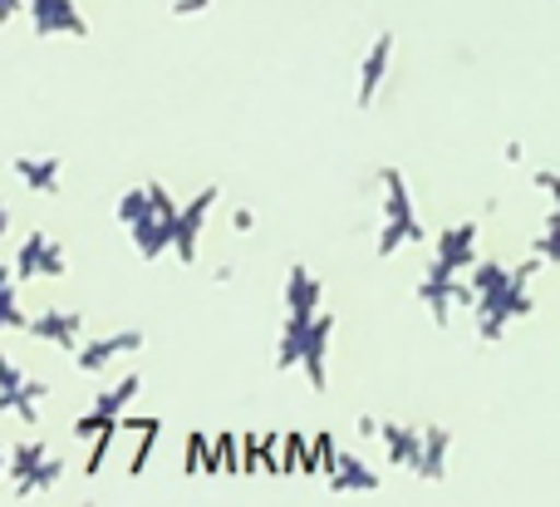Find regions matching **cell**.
<instances>
[{
	"label": "cell",
	"instance_id": "cell-1",
	"mask_svg": "<svg viewBox=\"0 0 560 507\" xmlns=\"http://www.w3.org/2000/svg\"><path fill=\"white\" fill-rule=\"evenodd\" d=\"M378 183L388 187L384 193V232H378V252L394 256L404 242H423V227H418V217H413V197H408L404 173H398V168H384Z\"/></svg>",
	"mask_w": 560,
	"mask_h": 507
},
{
	"label": "cell",
	"instance_id": "cell-2",
	"mask_svg": "<svg viewBox=\"0 0 560 507\" xmlns=\"http://www.w3.org/2000/svg\"><path fill=\"white\" fill-rule=\"evenodd\" d=\"M173 227H177L173 197H167V187L153 183V203H148V212L133 222V246L143 256H163L167 246H173Z\"/></svg>",
	"mask_w": 560,
	"mask_h": 507
},
{
	"label": "cell",
	"instance_id": "cell-3",
	"mask_svg": "<svg viewBox=\"0 0 560 507\" xmlns=\"http://www.w3.org/2000/svg\"><path fill=\"white\" fill-rule=\"evenodd\" d=\"M15 272L20 276H65L69 272V256H65V246H59L49 232H30V242L20 246Z\"/></svg>",
	"mask_w": 560,
	"mask_h": 507
},
{
	"label": "cell",
	"instance_id": "cell-4",
	"mask_svg": "<svg viewBox=\"0 0 560 507\" xmlns=\"http://www.w3.org/2000/svg\"><path fill=\"white\" fill-rule=\"evenodd\" d=\"M212 203H217V187H202V193L192 197V207H183V212H177V227H173L177 262H192V256H197V237H202V222H207V212H212Z\"/></svg>",
	"mask_w": 560,
	"mask_h": 507
},
{
	"label": "cell",
	"instance_id": "cell-5",
	"mask_svg": "<svg viewBox=\"0 0 560 507\" xmlns=\"http://www.w3.org/2000/svg\"><path fill=\"white\" fill-rule=\"evenodd\" d=\"M138 345H143V335H138V331L108 335V341H94V345H84V350L74 355V365H79V370H84V375H98V370H104V365H114L118 355L138 350Z\"/></svg>",
	"mask_w": 560,
	"mask_h": 507
},
{
	"label": "cell",
	"instance_id": "cell-6",
	"mask_svg": "<svg viewBox=\"0 0 560 507\" xmlns=\"http://www.w3.org/2000/svg\"><path fill=\"white\" fill-rule=\"evenodd\" d=\"M477 256V227H447L443 237H438V256L433 262L443 266V272H463V266H472Z\"/></svg>",
	"mask_w": 560,
	"mask_h": 507
},
{
	"label": "cell",
	"instance_id": "cell-7",
	"mask_svg": "<svg viewBox=\"0 0 560 507\" xmlns=\"http://www.w3.org/2000/svg\"><path fill=\"white\" fill-rule=\"evenodd\" d=\"M25 331L35 335V341H49L55 350H79V315H69V311H45V315H35Z\"/></svg>",
	"mask_w": 560,
	"mask_h": 507
},
{
	"label": "cell",
	"instance_id": "cell-8",
	"mask_svg": "<svg viewBox=\"0 0 560 507\" xmlns=\"http://www.w3.org/2000/svg\"><path fill=\"white\" fill-rule=\"evenodd\" d=\"M285 311L290 315H319V281L305 272V266H295L290 272V281H285Z\"/></svg>",
	"mask_w": 560,
	"mask_h": 507
},
{
	"label": "cell",
	"instance_id": "cell-9",
	"mask_svg": "<svg viewBox=\"0 0 560 507\" xmlns=\"http://www.w3.org/2000/svg\"><path fill=\"white\" fill-rule=\"evenodd\" d=\"M447 429H423V449H418V469L423 479H443V463H447Z\"/></svg>",
	"mask_w": 560,
	"mask_h": 507
},
{
	"label": "cell",
	"instance_id": "cell-10",
	"mask_svg": "<svg viewBox=\"0 0 560 507\" xmlns=\"http://www.w3.org/2000/svg\"><path fill=\"white\" fill-rule=\"evenodd\" d=\"M15 173L25 177L35 193H59V158H20Z\"/></svg>",
	"mask_w": 560,
	"mask_h": 507
},
{
	"label": "cell",
	"instance_id": "cell-11",
	"mask_svg": "<svg viewBox=\"0 0 560 507\" xmlns=\"http://www.w3.org/2000/svg\"><path fill=\"white\" fill-rule=\"evenodd\" d=\"M388 49H394V39H374V49H369V59H364V84H359V104H374V94H378V79H384V69H388Z\"/></svg>",
	"mask_w": 560,
	"mask_h": 507
},
{
	"label": "cell",
	"instance_id": "cell-12",
	"mask_svg": "<svg viewBox=\"0 0 560 507\" xmlns=\"http://www.w3.org/2000/svg\"><path fill=\"white\" fill-rule=\"evenodd\" d=\"M45 463H49V453H45V443H20V449H15V459H10V479H15V488H20V483H30V479H35V473L39 469H45Z\"/></svg>",
	"mask_w": 560,
	"mask_h": 507
},
{
	"label": "cell",
	"instance_id": "cell-13",
	"mask_svg": "<svg viewBox=\"0 0 560 507\" xmlns=\"http://www.w3.org/2000/svg\"><path fill=\"white\" fill-rule=\"evenodd\" d=\"M335 488H378V473H369L364 469V463H359V459H349V453H345V459H335Z\"/></svg>",
	"mask_w": 560,
	"mask_h": 507
},
{
	"label": "cell",
	"instance_id": "cell-14",
	"mask_svg": "<svg viewBox=\"0 0 560 507\" xmlns=\"http://www.w3.org/2000/svg\"><path fill=\"white\" fill-rule=\"evenodd\" d=\"M133 394H138V375H128V380H118V384H114V394H98L94 414H98V419H108V424H114V414L124 410V404L133 400Z\"/></svg>",
	"mask_w": 560,
	"mask_h": 507
},
{
	"label": "cell",
	"instance_id": "cell-15",
	"mask_svg": "<svg viewBox=\"0 0 560 507\" xmlns=\"http://www.w3.org/2000/svg\"><path fill=\"white\" fill-rule=\"evenodd\" d=\"M5 325H20L25 331V315H20V301H15V281H10V272H0V331Z\"/></svg>",
	"mask_w": 560,
	"mask_h": 507
},
{
	"label": "cell",
	"instance_id": "cell-16",
	"mask_svg": "<svg viewBox=\"0 0 560 507\" xmlns=\"http://www.w3.org/2000/svg\"><path fill=\"white\" fill-rule=\"evenodd\" d=\"M59 473H65V463H59V459H49L45 469H39L30 483H20L15 493H20V498H25V493H45V488H55V483H59Z\"/></svg>",
	"mask_w": 560,
	"mask_h": 507
},
{
	"label": "cell",
	"instance_id": "cell-17",
	"mask_svg": "<svg viewBox=\"0 0 560 507\" xmlns=\"http://www.w3.org/2000/svg\"><path fill=\"white\" fill-rule=\"evenodd\" d=\"M232 222H236V232H252V222H256V217L246 212V207H236V212H232Z\"/></svg>",
	"mask_w": 560,
	"mask_h": 507
},
{
	"label": "cell",
	"instance_id": "cell-18",
	"mask_svg": "<svg viewBox=\"0 0 560 507\" xmlns=\"http://www.w3.org/2000/svg\"><path fill=\"white\" fill-rule=\"evenodd\" d=\"M202 5H207V0H177L173 10H177V15H187V10H202Z\"/></svg>",
	"mask_w": 560,
	"mask_h": 507
},
{
	"label": "cell",
	"instance_id": "cell-19",
	"mask_svg": "<svg viewBox=\"0 0 560 507\" xmlns=\"http://www.w3.org/2000/svg\"><path fill=\"white\" fill-rule=\"evenodd\" d=\"M15 5H20V0H0V20H5V15H15Z\"/></svg>",
	"mask_w": 560,
	"mask_h": 507
},
{
	"label": "cell",
	"instance_id": "cell-20",
	"mask_svg": "<svg viewBox=\"0 0 560 507\" xmlns=\"http://www.w3.org/2000/svg\"><path fill=\"white\" fill-rule=\"evenodd\" d=\"M5 227H10V207L0 203V237H5Z\"/></svg>",
	"mask_w": 560,
	"mask_h": 507
},
{
	"label": "cell",
	"instance_id": "cell-21",
	"mask_svg": "<svg viewBox=\"0 0 560 507\" xmlns=\"http://www.w3.org/2000/svg\"><path fill=\"white\" fill-rule=\"evenodd\" d=\"M10 469V463H5V443H0V473H5Z\"/></svg>",
	"mask_w": 560,
	"mask_h": 507
}]
</instances>
